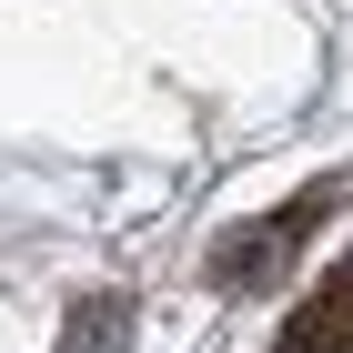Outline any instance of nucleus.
I'll use <instances>...</instances> for the list:
<instances>
[{
	"instance_id": "obj_1",
	"label": "nucleus",
	"mask_w": 353,
	"mask_h": 353,
	"mask_svg": "<svg viewBox=\"0 0 353 353\" xmlns=\"http://www.w3.org/2000/svg\"><path fill=\"white\" fill-rule=\"evenodd\" d=\"M323 202H333V192H303V202H293V212H272V222H243V243H222V283H272V263H293V243H303V222H313V212H323Z\"/></svg>"
},
{
	"instance_id": "obj_2",
	"label": "nucleus",
	"mask_w": 353,
	"mask_h": 353,
	"mask_svg": "<svg viewBox=\"0 0 353 353\" xmlns=\"http://www.w3.org/2000/svg\"><path fill=\"white\" fill-rule=\"evenodd\" d=\"M121 313H132V303H111V293H91L81 313H71V343H61V353H121V333H132V323H121Z\"/></svg>"
}]
</instances>
